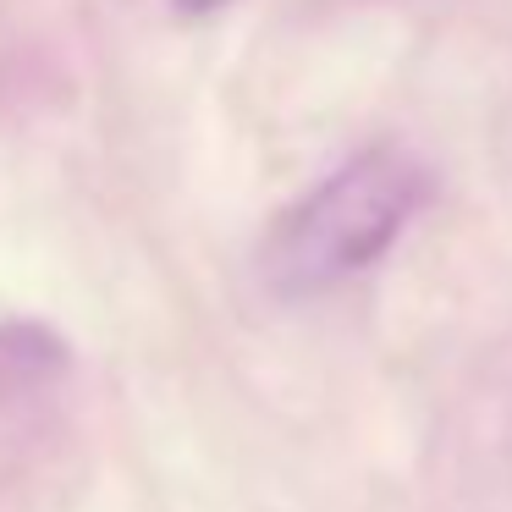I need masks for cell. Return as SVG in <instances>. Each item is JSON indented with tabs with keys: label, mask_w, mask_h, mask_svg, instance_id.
<instances>
[{
	"label": "cell",
	"mask_w": 512,
	"mask_h": 512,
	"mask_svg": "<svg viewBox=\"0 0 512 512\" xmlns=\"http://www.w3.org/2000/svg\"><path fill=\"white\" fill-rule=\"evenodd\" d=\"M182 17H210V12H221V6H232V0H171Z\"/></svg>",
	"instance_id": "cell-2"
},
{
	"label": "cell",
	"mask_w": 512,
	"mask_h": 512,
	"mask_svg": "<svg viewBox=\"0 0 512 512\" xmlns=\"http://www.w3.org/2000/svg\"><path fill=\"white\" fill-rule=\"evenodd\" d=\"M424 204V171L397 149H364L342 171L303 193L265 243V276L276 292H320L375 265L391 237Z\"/></svg>",
	"instance_id": "cell-1"
}]
</instances>
